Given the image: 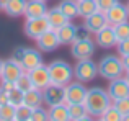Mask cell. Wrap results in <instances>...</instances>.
<instances>
[{"mask_svg":"<svg viewBox=\"0 0 129 121\" xmlns=\"http://www.w3.org/2000/svg\"><path fill=\"white\" fill-rule=\"evenodd\" d=\"M3 60H5V59L0 57V74H2V69H3Z\"/></svg>","mask_w":129,"mask_h":121,"instance_id":"f35d334b","label":"cell"},{"mask_svg":"<svg viewBox=\"0 0 129 121\" xmlns=\"http://www.w3.org/2000/svg\"><path fill=\"white\" fill-rule=\"evenodd\" d=\"M2 103H8V92L0 88V105H2Z\"/></svg>","mask_w":129,"mask_h":121,"instance_id":"8d00e7d4","label":"cell"},{"mask_svg":"<svg viewBox=\"0 0 129 121\" xmlns=\"http://www.w3.org/2000/svg\"><path fill=\"white\" fill-rule=\"evenodd\" d=\"M23 98H25V92L20 90L18 87H13L8 92V103H12L13 106H18L23 103Z\"/></svg>","mask_w":129,"mask_h":121,"instance_id":"f546056e","label":"cell"},{"mask_svg":"<svg viewBox=\"0 0 129 121\" xmlns=\"http://www.w3.org/2000/svg\"><path fill=\"white\" fill-rule=\"evenodd\" d=\"M98 77V62H95L91 57L88 59H80L74 66V79L79 82L88 83L93 82Z\"/></svg>","mask_w":129,"mask_h":121,"instance_id":"5b68a950","label":"cell"},{"mask_svg":"<svg viewBox=\"0 0 129 121\" xmlns=\"http://www.w3.org/2000/svg\"><path fill=\"white\" fill-rule=\"evenodd\" d=\"M121 60H123L124 72H127V70H129V54H127V56H123V57H121Z\"/></svg>","mask_w":129,"mask_h":121,"instance_id":"74e56055","label":"cell"},{"mask_svg":"<svg viewBox=\"0 0 129 121\" xmlns=\"http://www.w3.org/2000/svg\"><path fill=\"white\" fill-rule=\"evenodd\" d=\"M47 29H51L49 21H47L46 16H41V18H29V20H26L23 31H25L26 38L36 41V39H38L43 33H46Z\"/></svg>","mask_w":129,"mask_h":121,"instance_id":"52a82bcc","label":"cell"},{"mask_svg":"<svg viewBox=\"0 0 129 121\" xmlns=\"http://www.w3.org/2000/svg\"><path fill=\"white\" fill-rule=\"evenodd\" d=\"M47 119L49 121H69V111H67V103L47 106Z\"/></svg>","mask_w":129,"mask_h":121,"instance_id":"603a6c76","label":"cell"},{"mask_svg":"<svg viewBox=\"0 0 129 121\" xmlns=\"http://www.w3.org/2000/svg\"><path fill=\"white\" fill-rule=\"evenodd\" d=\"M123 121H129V113H127V115H124V116H123Z\"/></svg>","mask_w":129,"mask_h":121,"instance_id":"b9f144b4","label":"cell"},{"mask_svg":"<svg viewBox=\"0 0 129 121\" xmlns=\"http://www.w3.org/2000/svg\"><path fill=\"white\" fill-rule=\"evenodd\" d=\"M77 31H79V28H77L72 21H67L66 25H62L60 28H57L56 33H57V38H59L60 46H69L70 43L77 38Z\"/></svg>","mask_w":129,"mask_h":121,"instance_id":"ac0fdd59","label":"cell"},{"mask_svg":"<svg viewBox=\"0 0 129 121\" xmlns=\"http://www.w3.org/2000/svg\"><path fill=\"white\" fill-rule=\"evenodd\" d=\"M67 111L70 121H85L91 118L83 103H67Z\"/></svg>","mask_w":129,"mask_h":121,"instance_id":"44dd1931","label":"cell"},{"mask_svg":"<svg viewBox=\"0 0 129 121\" xmlns=\"http://www.w3.org/2000/svg\"><path fill=\"white\" fill-rule=\"evenodd\" d=\"M98 75L103 77L105 80H113L118 77L124 75V67L121 56L118 54H106L98 62Z\"/></svg>","mask_w":129,"mask_h":121,"instance_id":"7a4b0ae2","label":"cell"},{"mask_svg":"<svg viewBox=\"0 0 129 121\" xmlns=\"http://www.w3.org/2000/svg\"><path fill=\"white\" fill-rule=\"evenodd\" d=\"M118 0H96V5H98V10L100 12H106L110 7H113Z\"/></svg>","mask_w":129,"mask_h":121,"instance_id":"e575fe53","label":"cell"},{"mask_svg":"<svg viewBox=\"0 0 129 121\" xmlns=\"http://www.w3.org/2000/svg\"><path fill=\"white\" fill-rule=\"evenodd\" d=\"M15 87H18V88L23 90V92H26L28 88H31V87H33L31 85V80H29V74L26 72V70L15 80Z\"/></svg>","mask_w":129,"mask_h":121,"instance_id":"4dcf8cb0","label":"cell"},{"mask_svg":"<svg viewBox=\"0 0 129 121\" xmlns=\"http://www.w3.org/2000/svg\"><path fill=\"white\" fill-rule=\"evenodd\" d=\"M13 87H15V82H5V80H0V88L5 90V92H10Z\"/></svg>","mask_w":129,"mask_h":121,"instance_id":"d590c367","label":"cell"},{"mask_svg":"<svg viewBox=\"0 0 129 121\" xmlns=\"http://www.w3.org/2000/svg\"><path fill=\"white\" fill-rule=\"evenodd\" d=\"M124 79H126L127 83H129V70H127V72H124Z\"/></svg>","mask_w":129,"mask_h":121,"instance_id":"60d3db41","label":"cell"},{"mask_svg":"<svg viewBox=\"0 0 129 121\" xmlns=\"http://www.w3.org/2000/svg\"><path fill=\"white\" fill-rule=\"evenodd\" d=\"M126 10H127V16H129V0H127V3H126Z\"/></svg>","mask_w":129,"mask_h":121,"instance_id":"7bdbcfd3","label":"cell"},{"mask_svg":"<svg viewBox=\"0 0 129 121\" xmlns=\"http://www.w3.org/2000/svg\"><path fill=\"white\" fill-rule=\"evenodd\" d=\"M7 2H8V0H0V8H3V5H5Z\"/></svg>","mask_w":129,"mask_h":121,"instance_id":"ab89813d","label":"cell"},{"mask_svg":"<svg viewBox=\"0 0 129 121\" xmlns=\"http://www.w3.org/2000/svg\"><path fill=\"white\" fill-rule=\"evenodd\" d=\"M0 12H2V8H0Z\"/></svg>","mask_w":129,"mask_h":121,"instance_id":"f6af8a7d","label":"cell"},{"mask_svg":"<svg viewBox=\"0 0 129 121\" xmlns=\"http://www.w3.org/2000/svg\"><path fill=\"white\" fill-rule=\"evenodd\" d=\"M87 97V87L83 82L72 80L66 85V103H83Z\"/></svg>","mask_w":129,"mask_h":121,"instance_id":"9c48e42d","label":"cell"},{"mask_svg":"<svg viewBox=\"0 0 129 121\" xmlns=\"http://www.w3.org/2000/svg\"><path fill=\"white\" fill-rule=\"evenodd\" d=\"M70 56L74 59H88L93 57L95 51H96V44L90 36H82V38H75L70 43Z\"/></svg>","mask_w":129,"mask_h":121,"instance_id":"8992f818","label":"cell"},{"mask_svg":"<svg viewBox=\"0 0 129 121\" xmlns=\"http://www.w3.org/2000/svg\"><path fill=\"white\" fill-rule=\"evenodd\" d=\"M46 18H47V21H49V25H51V28H52V29H57V28H60L62 25H66L67 21H70V20L59 10V7L47 8Z\"/></svg>","mask_w":129,"mask_h":121,"instance_id":"ffe728a7","label":"cell"},{"mask_svg":"<svg viewBox=\"0 0 129 121\" xmlns=\"http://www.w3.org/2000/svg\"><path fill=\"white\" fill-rule=\"evenodd\" d=\"M113 103V100L110 98L108 92L101 87H91L87 88V97L83 100V105H85L88 115L91 118H100L101 113L108 108V106Z\"/></svg>","mask_w":129,"mask_h":121,"instance_id":"6da1fadb","label":"cell"},{"mask_svg":"<svg viewBox=\"0 0 129 121\" xmlns=\"http://www.w3.org/2000/svg\"><path fill=\"white\" fill-rule=\"evenodd\" d=\"M77 5H79V16L80 18H87L91 13L98 12L96 0H80V2H77Z\"/></svg>","mask_w":129,"mask_h":121,"instance_id":"d4e9b609","label":"cell"},{"mask_svg":"<svg viewBox=\"0 0 129 121\" xmlns=\"http://www.w3.org/2000/svg\"><path fill=\"white\" fill-rule=\"evenodd\" d=\"M113 29H114V35H116L118 41L127 39L129 38V20L121 21V23H118V25H113Z\"/></svg>","mask_w":129,"mask_h":121,"instance_id":"83f0119b","label":"cell"},{"mask_svg":"<svg viewBox=\"0 0 129 121\" xmlns=\"http://www.w3.org/2000/svg\"><path fill=\"white\" fill-rule=\"evenodd\" d=\"M105 25H108L106 15H105V12H100V10L91 13L87 18H83V28H85L90 35H95V33H96L98 29H101Z\"/></svg>","mask_w":129,"mask_h":121,"instance_id":"2e32d148","label":"cell"},{"mask_svg":"<svg viewBox=\"0 0 129 121\" xmlns=\"http://www.w3.org/2000/svg\"><path fill=\"white\" fill-rule=\"evenodd\" d=\"M105 15H106L108 25H118V23H121V21L129 20L127 10H126V3H121L119 0H118L113 7H110V8L105 12Z\"/></svg>","mask_w":129,"mask_h":121,"instance_id":"9a60e30c","label":"cell"},{"mask_svg":"<svg viewBox=\"0 0 129 121\" xmlns=\"http://www.w3.org/2000/svg\"><path fill=\"white\" fill-rule=\"evenodd\" d=\"M51 75V83L57 85H67L74 80V67L64 59H54L47 64Z\"/></svg>","mask_w":129,"mask_h":121,"instance_id":"3957f363","label":"cell"},{"mask_svg":"<svg viewBox=\"0 0 129 121\" xmlns=\"http://www.w3.org/2000/svg\"><path fill=\"white\" fill-rule=\"evenodd\" d=\"M60 43L59 38H57L56 29H47L46 33H43L38 39H36V48L39 49L41 52H54L56 49H59Z\"/></svg>","mask_w":129,"mask_h":121,"instance_id":"30bf717a","label":"cell"},{"mask_svg":"<svg viewBox=\"0 0 129 121\" xmlns=\"http://www.w3.org/2000/svg\"><path fill=\"white\" fill-rule=\"evenodd\" d=\"M29 80H31V85L36 87V88L43 90L44 87H47L51 83V75H49V69H47L46 64H39L35 69L29 70Z\"/></svg>","mask_w":129,"mask_h":121,"instance_id":"8fae6325","label":"cell"},{"mask_svg":"<svg viewBox=\"0 0 129 121\" xmlns=\"http://www.w3.org/2000/svg\"><path fill=\"white\" fill-rule=\"evenodd\" d=\"M31 111H33V108H29V106L25 105V103L18 105L16 106V111H15V121H29Z\"/></svg>","mask_w":129,"mask_h":121,"instance_id":"f1b7e54d","label":"cell"},{"mask_svg":"<svg viewBox=\"0 0 129 121\" xmlns=\"http://www.w3.org/2000/svg\"><path fill=\"white\" fill-rule=\"evenodd\" d=\"M116 51H118V56H127L129 54V38L127 39H123V41H118L116 43Z\"/></svg>","mask_w":129,"mask_h":121,"instance_id":"836d02e7","label":"cell"},{"mask_svg":"<svg viewBox=\"0 0 129 121\" xmlns=\"http://www.w3.org/2000/svg\"><path fill=\"white\" fill-rule=\"evenodd\" d=\"M43 2H47V0H43Z\"/></svg>","mask_w":129,"mask_h":121,"instance_id":"ee69618b","label":"cell"},{"mask_svg":"<svg viewBox=\"0 0 129 121\" xmlns=\"http://www.w3.org/2000/svg\"><path fill=\"white\" fill-rule=\"evenodd\" d=\"M116 43H118V39H116V35H114L113 25H105L101 29H98L95 33V44L103 49L114 48Z\"/></svg>","mask_w":129,"mask_h":121,"instance_id":"7c38bea8","label":"cell"},{"mask_svg":"<svg viewBox=\"0 0 129 121\" xmlns=\"http://www.w3.org/2000/svg\"><path fill=\"white\" fill-rule=\"evenodd\" d=\"M23 72H25V70H23L21 64H20L15 57L5 59V60H3L2 74H0V80H5V82H15Z\"/></svg>","mask_w":129,"mask_h":121,"instance_id":"4fadbf2b","label":"cell"},{"mask_svg":"<svg viewBox=\"0 0 129 121\" xmlns=\"http://www.w3.org/2000/svg\"><path fill=\"white\" fill-rule=\"evenodd\" d=\"M25 8H26V0H8L3 5L2 12L10 18H20L25 15Z\"/></svg>","mask_w":129,"mask_h":121,"instance_id":"d6986e66","label":"cell"},{"mask_svg":"<svg viewBox=\"0 0 129 121\" xmlns=\"http://www.w3.org/2000/svg\"><path fill=\"white\" fill-rule=\"evenodd\" d=\"M77 2H80V0H77Z\"/></svg>","mask_w":129,"mask_h":121,"instance_id":"bcb514c9","label":"cell"},{"mask_svg":"<svg viewBox=\"0 0 129 121\" xmlns=\"http://www.w3.org/2000/svg\"><path fill=\"white\" fill-rule=\"evenodd\" d=\"M106 92H108V95H110V98L113 100V102L118 100V98H123V97H129V83H127V80L124 79V75L110 80Z\"/></svg>","mask_w":129,"mask_h":121,"instance_id":"5bb4252c","label":"cell"},{"mask_svg":"<svg viewBox=\"0 0 129 121\" xmlns=\"http://www.w3.org/2000/svg\"><path fill=\"white\" fill-rule=\"evenodd\" d=\"M47 12V5L43 0H26V8H25V18H41V16H46Z\"/></svg>","mask_w":129,"mask_h":121,"instance_id":"e0dca14e","label":"cell"},{"mask_svg":"<svg viewBox=\"0 0 129 121\" xmlns=\"http://www.w3.org/2000/svg\"><path fill=\"white\" fill-rule=\"evenodd\" d=\"M57 7H59V10L70 20V21L79 18V5H77V0H60V2L57 3Z\"/></svg>","mask_w":129,"mask_h":121,"instance_id":"cb8c5ba5","label":"cell"},{"mask_svg":"<svg viewBox=\"0 0 129 121\" xmlns=\"http://www.w3.org/2000/svg\"><path fill=\"white\" fill-rule=\"evenodd\" d=\"M41 92H43L44 105L52 106V105H59V103H66V85L49 83Z\"/></svg>","mask_w":129,"mask_h":121,"instance_id":"ba28073f","label":"cell"},{"mask_svg":"<svg viewBox=\"0 0 129 121\" xmlns=\"http://www.w3.org/2000/svg\"><path fill=\"white\" fill-rule=\"evenodd\" d=\"M16 106L12 103H2L0 105V121H15Z\"/></svg>","mask_w":129,"mask_h":121,"instance_id":"484cf974","label":"cell"},{"mask_svg":"<svg viewBox=\"0 0 129 121\" xmlns=\"http://www.w3.org/2000/svg\"><path fill=\"white\" fill-rule=\"evenodd\" d=\"M113 105H114V108H116L123 116L127 115V113H129V97H123V98L114 100Z\"/></svg>","mask_w":129,"mask_h":121,"instance_id":"1f68e13d","label":"cell"},{"mask_svg":"<svg viewBox=\"0 0 129 121\" xmlns=\"http://www.w3.org/2000/svg\"><path fill=\"white\" fill-rule=\"evenodd\" d=\"M47 119V108H44V106H38V108H35L31 111V118L29 121H46Z\"/></svg>","mask_w":129,"mask_h":121,"instance_id":"d6a6232c","label":"cell"},{"mask_svg":"<svg viewBox=\"0 0 129 121\" xmlns=\"http://www.w3.org/2000/svg\"><path fill=\"white\" fill-rule=\"evenodd\" d=\"M23 103L28 105L29 108H38V106L44 105V100H43V92L36 87H31L25 92V98H23Z\"/></svg>","mask_w":129,"mask_h":121,"instance_id":"7402d4cb","label":"cell"},{"mask_svg":"<svg viewBox=\"0 0 129 121\" xmlns=\"http://www.w3.org/2000/svg\"><path fill=\"white\" fill-rule=\"evenodd\" d=\"M100 119H103V121H123V115H121V113L114 108V105L111 103V105L101 113Z\"/></svg>","mask_w":129,"mask_h":121,"instance_id":"4316f807","label":"cell"},{"mask_svg":"<svg viewBox=\"0 0 129 121\" xmlns=\"http://www.w3.org/2000/svg\"><path fill=\"white\" fill-rule=\"evenodd\" d=\"M12 57H15L18 60L20 64H21L23 70H26V72H29L31 69H35L36 66H39V64H43V52L39 51L38 48H25V46H18V48L13 51V56Z\"/></svg>","mask_w":129,"mask_h":121,"instance_id":"277c9868","label":"cell"}]
</instances>
